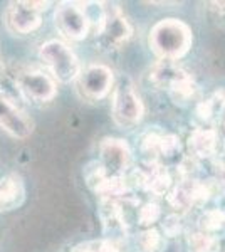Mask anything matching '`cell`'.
Masks as SVG:
<instances>
[{
	"label": "cell",
	"mask_w": 225,
	"mask_h": 252,
	"mask_svg": "<svg viewBox=\"0 0 225 252\" xmlns=\"http://www.w3.org/2000/svg\"><path fill=\"white\" fill-rule=\"evenodd\" d=\"M220 241L203 232H193L188 237V252H219Z\"/></svg>",
	"instance_id": "44dd1931"
},
{
	"label": "cell",
	"mask_w": 225,
	"mask_h": 252,
	"mask_svg": "<svg viewBox=\"0 0 225 252\" xmlns=\"http://www.w3.org/2000/svg\"><path fill=\"white\" fill-rule=\"evenodd\" d=\"M183 74H187V72L183 71L182 67H178L175 63H170V61H161V63H158L157 66L153 67L150 78H151V81H153L155 84H157V86L168 89L171 84H173L177 79L182 78Z\"/></svg>",
	"instance_id": "ac0fdd59"
},
{
	"label": "cell",
	"mask_w": 225,
	"mask_h": 252,
	"mask_svg": "<svg viewBox=\"0 0 225 252\" xmlns=\"http://www.w3.org/2000/svg\"><path fill=\"white\" fill-rule=\"evenodd\" d=\"M101 220H103V229L106 234H126V219L120 202L103 200V205H101Z\"/></svg>",
	"instance_id": "2e32d148"
},
{
	"label": "cell",
	"mask_w": 225,
	"mask_h": 252,
	"mask_svg": "<svg viewBox=\"0 0 225 252\" xmlns=\"http://www.w3.org/2000/svg\"><path fill=\"white\" fill-rule=\"evenodd\" d=\"M39 58L54 81L67 84L79 78V59L74 54V51L63 40L49 39L46 42H42L39 47Z\"/></svg>",
	"instance_id": "7a4b0ae2"
},
{
	"label": "cell",
	"mask_w": 225,
	"mask_h": 252,
	"mask_svg": "<svg viewBox=\"0 0 225 252\" xmlns=\"http://www.w3.org/2000/svg\"><path fill=\"white\" fill-rule=\"evenodd\" d=\"M141 152L150 161H157L161 158H175L182 152V143H180L178 136L171 135V133H160L151 131L148 133L141 141Z\"/></svg>",
	"instance_id": "7c38bea8"
},
{
	"label": "cell",
	"mask_w": 225,
	"mask_h": 252,
	"mask_svg": "<svg viewBox=\"0 0 225 252\" xmlns=\"http://www.w3.org/2000/svg\"><path fill=\"white\" fill-rule=\"evenodd\" d=\"M136 249L138 252H165L166 241L165 235L158 229H145L136 239Z\"/></svg>",
	"instance_id": "ffe728a7"
},
{
	"label": "cell",
	"mask_w": 225,
	"mask_h": 252,
	"mask_svg": "<svg viewBox=\"0 0 225 252\" xmlns=\"http://www.w3.org/2000/svg\"><path fill=\"white\" fill-rule=\"evenodd\" d=\"M138 178H140V185L146 192L153 195H165L168 193L171 187V177L168 170L157 161H148L146 166L138 170Z\"/></svg>",
	"instance_id": "4fadbf2b"
},
{
	"label": "cell",
	"mask_w": 225,
	"mask_h": 252,
	"mask_svg": "<svg viewBox=\"0 0 225 252\" xmlns=\"http://www.w3.org/2000/svg\"><path fill=\"white\" fill-rule=\"evenodd\" d=\"M26 187L19 175H7L0 180V212H9L22 205Z\"/></svg>",
	"instance_id": "5bb4252c"
},
{
	"label": "cell",
	"mask_w": 225,
	"mask_h": 252,
	"mask_svg": "<svg viewBox=\"0 0 225 252\" xmlns=\"http://www.w3.org/2000/svg\"><path fill=\"white\" fill-rule=\"evenodd\" d=\"M217 131L212 128H197L188 136V150L195 158L205 160L217 152Z\"/></svg>",
	"instance_id": "9a60e30c"
},
{
	"label": "cell",
	"mask_w": 225,
	"mask_h": 252,
	"mask_svg": "<svg viewBox=\"0 0 225 252\" xmlns=\"http://www.w3.org/2000/svg\"><path fill=\"white\" fill-rule=\"evenodd\" d=\"M200 232L212 235V237H224L225 235V210L210 209L205 210L198 219Z\"/></svg>",
	"instance_id": "e0dca14e"
},
{
	"label": "cell",
	"mask_w": 225,
	"mask_h": 252,
	"mask_svg": "<svg viewBox=\"0 0 225 252\" xmlns=\"http://www.w3.org/2000/svg\"><path fill=\"white\" fill-rule=\"evenodd\" d=\"M0 129L15 140H27L34 131L31 118L3 94H0Z\"/></svg>",
	"instance_id": "30bf717a"
},
{
	"label": "cell",
	"mask_w": 225,
	"mask_h": 252,
	"mask_svg": "<svg viewBox=\"0 0 225 252\" xmlns=\"http://www.w3.org/2000/svg\"><path fill=\"white\" fill-rule=\"evenodd\" d=\"M136 217H138V223H140L141 227L151 229V225H153L155 222H158L160 217H161V210H160V207L157 204L148 202V204L140 207Z\"/></svg>",
	"instance_id": "7402d4cb"
},
{
	"label": "cell",
	"mask_w": 225,
	"mask_h": 252,
	"mask_svg": "<svg viewBox=\"0 0 225 252\" xmlns=\"http://www.w3.org/2000/svg\"><path fill=\"white\" fill-rule=\"evenodd\" d=\"M131 163V150L120 138H104L99 143V166L108 177H121Z\"/></svg>",
	"instance_id": "ba28073f"
},
{
	"label": "cell",
	"mask_w": 225,
	"mask_h": 252,
	"mask_svg": "<svg viewBox=\"0 0 225 252\" xmlns=\"http://www.w3.org/2000/svg\"><path fill=\"white\" fill-rule=\"evenodd\" d=\"M133 35V27L120 7H109L101 15L97 27V39L108 49L123 47Z\"/></svg>",
	"instance_id": "8992f818"
},
{
	"label": "cell",
	"mask_w": 225,
	"mask_h": 252,
	"mask_svg": "<svg viewBox=\"0 0 225 252\" xmlns=\"http://www.w3.org/2000/svg\"><path fill=\"white\" fill-rule=\"evenodd\" d=\"M79 84V91L88 99H103L108 96L113 86V71L104 64H91L83 71L76 79Z\"/></svg>",
	"instance_id": "9c48e42d"
},
{
	"label": "cell",
	"mask_w": 225,
	"mask_h": 252,
	"mask_svg": "<svg viewBox=\"0 0 225 252\" xmlns=\"http://www.w3.org/2000/svg\"><path fill=\"white\" fill-rule=\"evenodd\" d=\"M197 91H198L197 84H195V81L188 74H183L182 78L177 79L168 88L170 97L173 99L175 104H180V106H185V104L190 103L195 97V94H197Z\"/></svg>",
	"instance_id": "d6986e66"
},
{
	"label": "cell",
	"mask_w": 225,
	"mask_h": 252,
	"mask_svg": "<svg viewBox=\"0 0 225 252\" xmlns=\"http://www.w3.org/2000/svg\"><path fill=\"white\" fill-rule=\"evenodd\" d=\"M56 27L69 40H83L91 29V19L79 3L61 2L54 12Z\"/></svg>",
	"instance_id": "5b68a950"
},
{
	"label": "cell",
	"mask_w": 225,
	"mask_h": 252,
	"mask_svg": "<svg viewBox=\"0 0 225 252\" xmlns=\"http://www.w3.org/2000/svg\"><path fill=\"white\" fill-rule=\"evenodd\" d=\"M145 115L141 97L128 81H121L113 93V120L120 126H134Z\"/></svg>",
	"instance_id": "277c9868"
},
{
	"label": "cell",
	"mask_w": 225,
	"mask_h": 252,
	"mask_svg": "<svg viewBox=\"0 0 225 252\" xmlns=\"http://www.w3.org/2000/svg\"><path fill=\"white\" fill-rule=\"evenodd\" d=\"M166 197L173 209L188 210L192 207H200L205 204L210 197V190L205 184L198 180H185L175 185Z\"/></svg>",
	"instance_id": "8fae6325"
},
{
	"label": "cell",
	"mask_w": 225,
	"mask_h": 252,
	"mask_svg": "<svg viewBox=\"0 0 225 252\" xmlns=\"http://www.w3.org/2000/svg\"><path fill=\"white\" fill-rule=\"evenodd\" d=\"M51 5L49 2H29V0H19L10 2L5 10V24L7 29L14 34L26 35L35 32L42 26V14Z\"/></svg>",
	"instance_id": "3957f363"
},
{
	"label": "cell",
	"mask_w": 225,
	"mask_h": 252,
	"mask_svg": "<svg viewBox=\"0 0 225 252\" xmlns=\"http://www.w3.org/2000/svg\"><path fill=\"white\" fill-rule=\"evenodd\" d=\"M161 229L166 237H177V235L183 232V219L177 214L168 215V217L163 220Z\"/></svg>",
	"instance_id": "cb8c5ba5"
},
{
	"label": "cell",
	"mask_w": 225,
	"mask_h": 252,
	"mask_svg": "<svg viewBox=\"0 0 225 252\" xmlns=\"http://www.w3.org/2000/svg\"><path fill=\"white\" fill-rule=\"evenodd\" d=\"M74 252H121L118 244L113 239H104V241H93L77 246Z\"/></svg>",
	"instance_id": "603a6c76"
},
{
	"label": "cell",
	"mask_w": 225,
	"mask_h": 252,
	"mask_svg": "<svg viewBox=\"0 0 225 252\" xmlns=\"http://www.w3.org/2000/svg\"><path fill=\"white\" fill-rule=\"evenodd\" d=\"M148 42L160 59L175 63L190 51L193 35L183 20L163 19L151 27Z\"/></svg>",
	"instance_id": "6da1fadb"
},
{
	"label": "cell",
	"mask_w": 225,
	"mask_h": 252,
	"mask_svg": "<svg viewBox=\"0 0 225 252\" xmlns=\"http://www.w3.org/2000/svg\"><path fill=\"white\" fill-rule=\"evenodd\" d=\"M17 86L27 99L34 103H49L57 94V83L46 71L26 69L17 74Z\"/></svg>",
	"instance_id": "52a82bcc"
}]
</instances>
